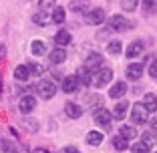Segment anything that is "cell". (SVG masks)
I'll list each match as a JSON object with an SVG mask.
<instances>
[{"instance_id":"26","label":"cell","mask_w":157,"mask_h":153,"mask_svg":"<svg viewBox=\"0 0 157 153\" xmlns=\"http://www.w3.org/2000/svg\"><path fill=\"white\" fill-rule=\"evenodd\" d=\"M89 2L87 0H75L73 4H71V10H75V12H89Z\"/></svg>"},{"instance_id":"37","label":"cell","mask_w":157,"mask_h":153,"mask_svg":"<svg viewBox=\"0 0 157 153\" xmlns=\"http://www.w3.org/2000/svg\"><path fill=\"white\" fill-rule=\"evenodd\" d=\"M151 133L157 135V117H153V119H151Z\"/></svg>"},{"instance_id":"35","label":"cell","mask_w":157,"mask_h":153,"mask_svg":"<svg viewBox=\"0 0 157 153\" xmlns=\"http://www.w3.org/2000/svg\"><path fill=\"white\" fill-rule=\"evenodd\" d=\"M55 4V0H40V10H46Z\"/></svg>"},{"instance_id":"1","label":"cell","mask_w":157,"mask_h":153,"mask_svg":"<svg viewBox=\"0 0 157 153\" xmlns=\"http://www.w3.org/2000/svg\"><path fill=\"white\" fill-rule=\"evenodd\" d=\"M111 79H113V71L107 69V67H103V69L97 71V73H93L91 85H93L95 89H101V87H107V85L111 83Z\"/></svg>"},{"instance_id":"39","label":"cell","mask_w":157,"mask_h":153,"mask_svg":"<svg viewBox=\"0 0 157 153\" xmlns=\"http://www.w3.org/2000/svg\"><path fill=\"white\" fill-rule=\"evenodd\" d=\"M155 153H157V151H155Z\"/></svg>"},{"instance_id":"32","label":"cell","mask_w":157,"mask_h":153,"mask_svg":"<svg viewBox=\"0 0 157 153\" xmlns=\"http://www.w3.org/2000/svg\"><path fill=\"white\" fill-rule=\"evenodd\" d=\"M131 151H133V153H149V147L145 143H141V141H139V143L131 145Z\"/></svg>"},{"instance_id":"19","label":"cell","mask_w":157,"mask_h":153,"mask_svg":"<svg viewBox=\"0 0 157 153\" xmlns=\"http://www.w3.org/2000/svg\"><path fill=\"white\" fill-rule=\"evenodd\" d=\"M14 79L16 81H28L30 79V71H28V65H18L14 69Z\"/></svg>"},{"instance_id":"14","label":"cell","mask_w":157,"mask_h":153,"mask_svg":"<svg viewBox=\"0 0 157 153\" xmlns=\"http://www.w3.org/2000/svg\"><path fill=\"white\" fill-rule=\"evenodd\" d=\"M129 109H131L129 101H121V103H117L115 109H113V117H115V119H125Z\"/></svg>"},{"instance_id":"20","label":"cell","mask_w":157,"mask_h":153,"mask_svg":"<svg viewBox=\"0 0 157 153\" xmlns=\"http://www.w3.org/2000/svg\"><path fill=\"white\" fill-rule=\"evenodd\" d=\"M119 135H121V137H125L127 141H131V139H135V137H137V129H135L133 125H121Z\"/></svg>"},{"instance_id":"5","label":"cell","mask_w":157,"mask_h":153,"mask_svg":"<svg viewBox=\"0 0 157 153\" xmlns=\"http://www.w3.org/2000/svg\"><path fill=\"white\" fill-rule=\"evenodd\" d=\"M85 22L91 24V26H99V24L105 22V10L103 8H93L89 12H85Z\"/></svg>"},{"instance_id":"23","label":"cell","mask_w":157,"mask_h":153,"mask_svg":"<svg viewBox=\"0 0 157 153\" xmlns=\"http://www.w3.org/2000/svg\"><path fill=\"white\" fill-rule=\"evenodd\" d=\"M51 18H52V22H56V24H63V22H65V18H67V12H65V8H63V6H56V8L52 10Z\"/></svg>"},{"instance_id":"36","label":"cell","mask_w":157,"mask_h":153,"mask_svg":"<svg viewBox=\"0 0 157 153\" xmlns=\"http://www.w3.org/2000/svg\"><path fill=\"white\" fill-rule=\"evenodd\" d=\"M24 127L30 131H36V121H24Z\"/></svg>"},{"instance_id":"29","label":"cell","mask_w":157,"mask_h":153,"mask_svg":"<svg viewBox=\"0 0 157 153\" xmlns=\"http://www.w3.org/2000/svg\"><path fill=\"white\" fill-rule=\"evenodd\" d=\"M155 141H157V135H153V133H143L141 135V143H145L147 147H153Z\"/></svg>"},{"instance_id":"16","label":"cell","mask_w":157,"mask_h":153,"mask_svg":"<svg viewBox=\"0 0 157 153\" xmlns=\"http://www.w3.org/2000/svg\"><path fill=\"white\" fill-rule=\"evenodd\" d=\"M143 107L147 109V113H157V95L147 93L143 97Z\"/></svg>"},{"instance_id":"34","label":"cell","mask_w":157,"mask_h":153,"mask_svg":"<svg viewBox=\"0 0 157 153\" xmlns=\"http://www.w3.org/2000/svg\"><path fill=\"white\" fill-rule=\"evenodd\" d=\"M149 77H153V79H157V59H153L151 67H149Z\"/></svg>"},{"instance_id":"15","label":"cell","mask_w":157,"mask_h":153,"mask_svg":"<svg viewBox=\"0 0 157 153\" xmlns=\"http://www.w3.org/2000/svg\"><path fill=\"white\" fill-rule=\"evenodd\" d=\"M69 42H71V33H67V30H59V33L55 34V44H56V48H65Z\"/></svg>"},{"instance_id":"12","label":"cell","mask_w":157,"mask_h":153,"mask_svg":"<svg viewBox=\"0 0 157 153\" xmlns=\"http://www.w3.org/2000/svg\"><path fill=\"white\" fill-rule=\"evenodd\" d=\"M125 93H127V83H125V81H117V83L109 89V97L111 99H121Z\"/></svg>"},{"instance_id":"28","label":"cell","mask_w":157,"mask_h":153,"mask_svg":"<svg viewBox=\"0 0 157 153\" xmlns=\"http://www.w3.org/2000/svg\"><path fill=\"white\" fill-rule=\"evenodd\" d=\"M28 71H30V77H40V75H44V67L36 65V63H30V65H28Z\"/></svg>"},{"instance_id":"33","label":"cell","mask_w":157,"mask_h":153,"mask_svg":"<svg viewBox=\"0 0 157 153\" xmlns=\"http://www.w3.org/2000/svg\"><path fill=\"white\" fill-rule=\"evenodd\" d=\"M143 8L147 12H157V0H143Z\"/></svg>"},{"instance_id":"9","label":"cell","mask_w":157,"mask_h":153,"mask_svg":"<svg viewBox=\"0 0 157 153\" xmlns=\"http://www.w3.org/2000/svg\"><path fill=\"white\" fill-rule=\"evenodd\" d=\"M78 79H77V75H71V77H65V79L60 81V87H63V93H75L78 89Z\"/></svg>"},{"instance_id":"21","label":"cell","mask_w":157,"mask_h":153,"mask_svg":"<svg viewBox=\"0 0 157 153\" xmlns=\"http://www.w3.org/2000/svg\"><path fill=\"white\" fill-rule=\"evenodd\" d=\"M30 52H33L34 56L46 55V44L42 40H33V42H30Z\"/></svg>"},{"instance_id":"8","label":"cell","mask_w":157,"mask_h":153,"mask_svg":"<svg viewBox=\"0 0 157 153\" xmlns=\"http://www.w3.org/2000/svg\"><path fill=\"white\" fill-rule=\"evenodd\" d=\"M125 75H127L129 81H139L143 77V63H131L125 71Z\"/></svg>"},{"instance_id":"2","label":"cell","mask_w":157,"mask_h":153,"mask_svg":"<svg viewBox=\"0 0 157 153\" xmlns=\"http://www.w3.org/2000/svg\"><path fill=\"white\" fill-rule=\"evenodd\" d=\"M36 93L40 95L42 99H52L56 95V85L52 83L51 79H42V81H38L36 83Z\"/></svg>"},{"instance_id":"6","label":"cell","mask_w":157,"mask_h":153,"mask_svg":"<svg viewBox=\"0 0 157 153\" xmlns=\"http://www.w3.org/2000/svg\"><path fill=\"white\" fill-rule=\"evenodd\" d=\"M85 69L91 71V73H97L99 69H103V56L99 55V52H91V55L85 59Z\"/></svg>"},{"instance_id":"25","label":"cell","mask_w":157,"mask_h":153,"mask_svg":"<svg viewBox=\"0 0 157 153\" xmlns=\"http://www.w3.org/2000/svg\"><path fill=\"white\" fill-rule=\"evenodd\" d=\"M113 145H115L117 151H125V149L129 147V141L125 139V137H121V135H117V137H113Z\"/></svg>"},{"instance_id":"13","label":"cell","mask_w":157,"mask_h":153,"mask_svg":"<svg viewBox=\"0 0 157 153\" xmlns=\"http://www.w3.org/2000/svg\"><path fill=\"white\" fill-rule=\"evenodd\" d=\"M65 113H67V117H69V119H78V117L83 115V109H81V105H78V103L69 101L65 105Z\"/></svg>"},{"instance_id":"7","label":"cell","mask_w":157,"mask_h":153,"mask_svg":"<svg viewBox=\"0 0 157 153\" xmlns=\"http://www.w3.org/2000/svg\"><path fill=\"white\" fill-rule=\"evenodd\" d=\"M18 109H20V113H24V115L33 113L34 109H36V99H34L33 95H24V97L18 101Z\"/></svg>"},{"instance_id":"3","label":"cell","mask_w":157,"mask_h":153,"mask_svg":"<svg viewBox=\"0 0 157 153\" xmlns=\"http://www.w3.org/2000/svg\"><path fill=\"white\" fill-rule=\"evenodd\" d=\"M111 117H113V113L109 111V109H105V107L93 109V119H95V123L105 127V129H111Z\"/></svg>"},{"instance_id":"27","label":"cell","mask_w":157,"mask_h":153,"mask_svg":"<svg viewBox=\"0 0 157 153\" xmlns=\"http://www.w3.org/2000/svg\"><path fill=\"white\" fill-rule=\"evenodd\" d=\"M121 51H123V44L119 40H113V42L107 44V52L109 55H121Z\"/></svg>"},{"instance_id":"30","label":"cell","mask_w":157,"mask_h":153,"mask_svg":"<svg viewBox=\"0 0 157 153\" xmlns=\"http://www.w3.org/2000/svg\"><path fill=\"white\" fill-rule=\"evenodd\" d=\"M0 153H16L12 141H0Z\"/></svg>"},{"instance_id":"38","label":"cell","mask_w":157,"mask_h":153,"mask_svg":"<svg viewBox=\"0 0 157 153\" xmlns=\"http://www.w3.org/2000/svg\"><path fill=\"white\" fill-rule=\"evenodd\" d=\"M65 153H78V149L73 147V145H69V147H65Z\"/></svg>"},{"instance_id":"11","label":"cell","mask_w":157,"mask_h":153,"mask_svg":"<svg viewBox=\"0 0 157 153\" xmlns=\"http://www.w3.org/2000/svg\"><path fill=\"white\" fill-rule=\"evenodd\" d=\"M143 48H145V44H143V40H133L131 44H127V59H135V56H139V55H143Z\"/></svg>"},{"instance_id":"31","label":"cell","mask_w":157,"mask_h":153,"mask_svg":"<svg viewBox=\"0 0 157 153\" xmlns=\"http://www.w3.org/2000/svg\"><path fill=\"white\" fill-rule=\"evenodd\" d=\"M121 8L127 10V12H133L137 8V0H121Z\"/></svg>"},{"instance_id":"24","label":"cell","mask_w":157,"mask_h":153,"mask_svg":"<svg viewBox=\"0 0 157 153\" xmlns=\"http://www.w3.org/2000/svg\"><path fill=\"white\" fill-rule=\"evenodd\" d=\"M51 20H52V18H51V16H48L46 12H42V10H40V12H36V14L33 16V22L38 24V26H46V24L51 22Z\"/></svg>"},{"instance_id":"17","label":"cell","mask_w":157,"mask_h":153,"mask_svg":"<svg viewBox=\"0 0 157 153\" xmlns=\"http://www.w3.org/2000/svg\"><path fill=\"white\" fill-rule=\"evenodd\" d=\"M48 59H51L52 65H63V63L67 60V51L65 48H55V51L48 55Z\"/></svg>"},{"instance_id":"18","label":"cell","mask_w":157,"mask_h":153,"mask_svg":"<svg viewBox=\"0 0 157 153\" xmlns=\"http://www.w3.org/2000/svg\"><path fill=\"white\" fill-rule=\"evenodd\" d=\"M85 141H87L91 147H97V145L103 143V133H101V131H89V133H87V139H85Z\"/></svg>"},{"instance_id":"10","label":"cell","mask_w":157,"mask_h":153,"mask_svg":"<svg viewBox=\"0 0 157 153\" xmlns=\"http://www.w3.org/2000/svg\"><path fill=\"white\" fill-rule=\"evenodd\" d=\"M109 28H111V30H127V28H131V24L127 22L125 16L115 14V16H111V20H109Z\"/></svg>"},{"instance_id":"4","label":"cell","mask_w":157,"mask_h":153,"mask_svg":"<svg viewBox=\"0 0 157 153\" xmlns=\"http://www.w3.org/2000/svg\"><path fill=\"white\" fill-rule=\"evenodd\" d=\"M147 117H149V113L143 107V103H135L131 107V119H133L135 125H145L147 123Z\"/></svg>"},{"instance_id":"22","label":"cell","mask_w":157,"mask_h":153,"mask_svg":"<svg viewBox=\"0 0 157 153\" xmlns=\"http://www.w3.org/2000/svg\"><path fill=\"white\" fill-rule=\"evenodd\" d=\"M77 79H78V83H81V85H91L93 73H91V71H87L85 67H81V69H78V73H77Z\"/></svg>"}]
</instances>
